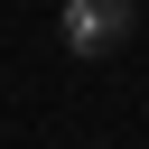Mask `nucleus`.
<instances>
[{
    "label": "nucleus",
    "instance_id": "f257e3e1",
    "mask_svg": "<svg viewBox=\"0 0 149 149\" xmlns=\"http://www.w3.org/2000/svg\"><path fill=\"white\" fill-rule=\"evenodd\" d=\"M130 37V0H65V47L74 56H112Z\"/></svg>",
    "mask_w": 149,
    "mask_h": 149
}]
</instances>
